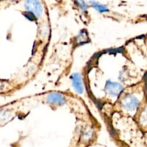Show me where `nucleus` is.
Here are the masks:
<instances>
[{
	"label": "nucleus",
	"instance_id": "f03ea898",
	"mask_svg": "<svg viewBox=\"0 0 147 147\" xmlns=\"http://www.w3.org/2000/svg\"><path fill=\"white\" fill-rule=\"evenodd\" d=\"M72 82L74 88L78 93H82L83 92V86L81 80V77L78 73H74L72 76Z\"/></svg>",
	"mask_w": 147,
	"mask_h": 147
},
{
	"label": "nucleus",
	"instance_id": "f257e3e1",
	"mask_svg": "<svg viewBox=\"0 0 147 147\" xmlns=\"http://www.w3.org/2000/svg\"><path fill=\"white\" fill-rule=\"evenodd\" d=\"M47 100L48 103L57 106H63L65 103V98L59 93H52L47 96Z\"/></svg>",
	"mask_w": 147,
	"mask_h": 147
},
{
	"label": "nucleus",
	"instance_id": "7ed1b4c3",
	"mask_svg": "<svg viewBox=\"0 0 147 147\" xmlns=\"http://www.w3.org/2000/svg\"><path fill=\"white\" fill-rule=\"evenodd\" d=\"M111 86L113 88V89H110L109 93H110L111 94H113V96H116V95L119 94V93H120V90L122 89L121 86H119V85L117 84H113V86Z\"/></svg>",
	"mask_w": 147,
	"mask_h": 147
},
{
	"label": "nucleus",
	"instance_id": "20e7f679",
	"mask_svg": "<svg viewBox=\"0 0 147 147\" xmlns=\"http://www.w3.org/2000/svg\"><path fill=\"white\" fill-rule=\"evenodd\" d=\"M90 3H91V4L93 5V7H94L95 8L98 10V11H100V12H105V11H108V9L106 6L102 5V4H98V3H97V2H93H93H90Z\"/></svg>",
	"mask_w": 147,
	"mask_h": 147
},
{
	"label": "nucleus",
	"instance_id": "39448f33",
	"mask_svg": "<svg viewBox=\"0 0 147 147\" xmlns=\"http://www.w3.org/2000/svg\"><path fill=\"white\" fill-rule=\"evenodd\" d=\"M24 15L26 16V17H27V18H28L29 20H35V18H34V17H35V15H34V14H33L32 11H27V12L24 14Z\"/></svg>",
	"mask_w": 147,
	"mask_h": 147
}]
</instances>
